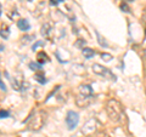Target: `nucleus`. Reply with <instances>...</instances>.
Wrapping results in <instances>:
<instances>
[{
	"label": "nucleus",
	"instance_id": "1",
	"mask_svg": "<svg viewBox=\"0 0 146 137\" xmlns=\"http://www.w3.org/2000/svg\"><path fill=\"white\" fill-rule=\"evenodd\" d=\"M106 113L110 120L113 123H124L125 121V113L122 103L117 101L116 98L108 99L106 103Z\"/></svg>",
	"mask_w": 146,
	"mask_h": 137
},
{
	"label": "nucleus",
	"instance_id": "2",
	"mask_svg": "<svg viewBox=\"0 0 146 137\" xmlns=\"http://www.w3.org/2000/svg\"><path fill=\"white\" fill-rule=\"evenodd\" d=\"M78 96L76 98L77 106L80 108H85L93 101V89L88 84H82L78 88Z\"/></svg>",
	"mask_w": 146,
	"mask_h": 137
},
{
	"label": "nucleus",
	"instance_id": "3",
	"mask_svg": "<svg viewBox=\"0 0 146 137\" xmlns=\"http://www.w3.org/2000/svg\"><path fill=\"white\" fill-rule=\"evenodd\" d=\"M45 119H46V113L43 111L35 112L33 117L29 118L28 123H27V126L28 129L32 131H38L43 127V125L45 124Z\"/></svg>",
	"mask_w": 146,
	"mask_h": 137
},
{
	"label": "nucleus",
	"instance_id": "4",
	"mask_svg": "<svg viewBox=\"0 0 146 137\" xmlns=\"http://www.w3.org/2000/svg\"><path fill=\"white\" fill-rule=\"evenodd\" d=\"M93 70H94V73H96V74L101 75V76H105L107 80L116 81V75L113 74V73L110 70V69H107V68L102 67L101 65H98V63L93 65Z\"/></svg>",
	"mask_w": 146,
	"mask_h": 137
},
{
	"label": "nucleus",
	"instance_id": "5",
	"mask_svg": "<svg viewBox=\"0 0 146 137\" xmlns=\"http://www.w3.org/2000/svg\"><path fill=\"white\" fill-rule=\"evenodd\" d=\"M79 123V115L77 112H73V111H70L67 113L66 115V125L68 127V130H73L76 129L77 125Z\"/></svg>",
	"mask_w": 146,
	"mask_h": 137
},
{
	"label": "nucleus",
	"instance_id": "6",
	"mask_svg": "<svg viewBox=\"0 0 146 137\" xmlns=\"http://www.w3.org/2000/svg\"><path fill=\"white\" fill-rule=\"evenodd\" d=\"M51 33H52V27L50 23H45L42 27V34L45 39L48 40H51Z\"/></svg>",
	"mask_w": 146,
	"mask_h": 137
},
{
	"label": "nucleus",
	"instance_id": "7",
	"mask_svg": "<svg viewBox=\"0 0 146 137\" xmlns=\"http://www.w3.org/2000/svg\"><path fill=\"white\" fill-rule=\"evenodd\" d=\"M17 27H18V29H20V30L27 32V30H29L31 24H29V22L27 20H25V18H21V20L17 21Z\"/></svg>",
	"mask_w": 146,
	"mask_h": 137
},
{
	"label": "nucleus",
	"instance_id": "8",
	"mask_svg": "<svg viewBox=\"0 0 146 137\" xmlns=\"http://www.w3.org/2000/svg\"><path fill=\"white\" fill-rule=\"evenodd\" d=\"M0 36L3 39H7L10 36V28L5 23H0Z\"/></svg>",
	"mask_w": 146,
	"mask_h": 137
},
{
	"label": "nucleus",
	"instance_id": "9",
	"mask_svg": "<svg viewBox=\"0 0 146 137\" xmlns=\"http://www.w3.org/2000/svg\"><path fill=\"white\" fill-rule=\"evenodd\" d=\"M36 61H38V63H40V65H44V63H48L50 61V58L44 51H40L36 53Z\"/></svg>",
	"mask_w": 146,
	"mask_h": 137
},
{
	"label": "nucleus",
	"instance_id": "10",
	"mask_svg": "<svg viewBox=\"0 0 146 137\" xmlns=\"http://www.w3.org/2000/svg\"><path fill=\"white\" fill-rule=\"evenodd\" d=\"M34 79L38 81L39 84H45L46 83V78H45V75L43 74V72H36L35 74H34Z\"/></svg>",
	"mask_w": 146,
	"mask_h": 137
},
{
	"label": "nucleus",
	"instance_id": "11",
	"mask_svg": "<svg viewBox=\"0 0 146 137\" xmlns=\"http://www.w3.org/2000/svg\"><path fill=\"white\" fill-rule=\"evenodd\" d=\"M82 52H83V56L85 58H91L95 55V51L93 49H89V47H84L82 49Z\"/></svg>",
	"mask_w": 146,
	"mask_h": 137
},
{
	"label": "nucleus",
	"instance_id": "12",
	"mask_svg": "<svg viewBox=\"0 0 146 137\" xmlns=\"http://www.w3.org/2000/svg\"><path fill=\"white\" fill-rule=\"evenodd\" d=\"M29 68L34 72H42V65H40V63H36V62H31Z\"/></svg>",
	"mask_w": 146,
	"mask_h": 137
},
{
	"label": "nucleus",
	"instance_id": "13",
	"mask_svg": "<svg viewBox=\"0 0 146 137\" xmlns=\"http://www.w3.org/2000/svg\"><path fill=\"white\" fill-rule=\"evenodd\" d=\"M39 46H44V41H42V40H38V41H36V43L33 45V47H32V50L34 51V50H36Z\"/></svg>",
	"mask_w": 146,
	"mask_h": 137
},
{
	"label": "nucleus",
	"instance_id": "14",
	"mask_svg": "<svg viewBox=\"0 0 146 137\" xmlns=\"http://www.w3.org/2000/svg\"><path fill=\"white\" fill-rule=\"evenodd\" d=\"M96 35H98V38H99V43H100V45H102V46H105V47H106V46H107V43L105 41V39H104V38H101V36H100V34L98 33V32H96Z\"/></svg>",
	"mask_w": 146,
	"mask_h": 137
},
{
	"label": "nucleus",
	"instance_id": "15",
	"mask_svg": "<svg viewBox=\"0 0 146 137\" xmlns=\"http://www.w3.org/2000/svg\"><path fill=\"white\" fill-rule=\"evenodd\" d=\"M101 57L104 58V61H106V62H108L110 60H112V56L110 53H101Z\"/></svg>",
	"mask_w": 146,
	"mask_h": 137
},
{
	"label": "nucleus",
	"instance_id": "16",
	"mask_svg": "<svg viewBox=\"0 0 146 137\" xmlns=\"http://www.w3.org/2000/svg\"><path fill=\"white\" fill-rule=\"evenodd\" d=\"M9 115H10V113H9L7 111H0V119H3V118H7Z\"/></svg>",
	"mask_w": 146,
	"mask_h": 137
},
{
	"label": "nucleus",
	"instance_id": "17",
	"mask_svg": "<svg viewBox=\"0 0 146 137\" xmlns=\"http://www.w3.org/2000/svg\"><path fill=\"white\" fill-rule=\"evenodd\" d=\"M121 9H122V10L124 11V12H130V9H129V6H128L127 4H124V3L121 4Z\"/></svg>",
	"mask_w": 146,
	"mask_h": 137
},
{
	"label": "nucleus",
	"instance_id": "18",
	"mask_svg": "<svg viewBox=\"0 0 146 137\" xmlns=\"http://www.w3.org/2000/svg\"><path fill=\"white\" fill-rule=\"evenodd\" d=\"M61 3H63V0H50V4L54 6H57V5H60Z\"/></svg>",
	"mask_w": 146,
	"mask_h": 137
},
{
	"label": "nucleus",
	"instance_id": "19",
	"mask_svg": "<svg viewBox=\"0 0 146 137\" xmlns=\"http://www.w3.org/2000/svg\"><path fill=\"white\" fill-rule=\"evenodd\" d=\"M84 45H85V41H84V40H82V39H79L78 41L76 43V46H78V47H82V49H83V46H84Z\"/></svg>",
	"mask_w": 146,
	"mask_h": 137
},
{
	"label": "nucleus",
	"instance_id": "20",
	"mask_svg": "<svg viewBox=\"0 0 146 137\" xmlns=\"http://www.w3.org/2000/svg\"><path fill=\"white\" fill-rule=\"evenodd\" d=\"M0 89H1L3 91H6V86H5V84H4V83H3L1 78H0Z\"/></svg>",
	"mask_w": 146,
	"mask_h": 137
},
{
	"label": "nucleus",
	"instance_id": "21",
	"mask_svg": "<svg viewBox=\"0 0 146 137\" xmlns=\"http://www.w3.org/2000/svg\"><path fill=\"white\" fill-rule=\"evenodd\" d=\"M26 39V43H28V41H31L29 39H34V35H29V36H26V38H23V40Z\"/></svg>",
	"mask_w": 146,
	"mask_h": 137
},
{
	"label": "nucleus",
	"instance_id": "22",
	"mask_svg": "<svg viewBox=\"0 0 146 137\" xmlns=\"http://www.w3.org/2000/svg\"><path fill=\"white\" fill-rule=\"evenodd\" d=\"M0 16H1V4H0Z\"/></svg>",
	"mask_w": 146,
	"mask_h": 137
},
{
	"label": "nucleus",
	"instance_id": "23",
	"mask_svg": "<svg viewBox=\"0 0 146 137\" xmlns=\"http://www.w3.org/2000/svg\"><path fill=\"white\" fill-rule=\"evenodd\" d=\"M124 1H133V0H124Z\"/></svg>",
	"mask_w": 146,
	"mask_h": 137
},
{
	"label": "nucleus",
	"instance_id": "24",
	"mask_svg": "<svg viewBox=\"0 0 146 137\" xmlns=\"http://www.w3.org/2000/svg\"><path fill=\"white\" fill-rule=\"evenodd\" d=\"M28 1H32V0H28Z\"/></svg>",
	"mask_w": 146,
	"mask_h": 137
}]
</instances>
